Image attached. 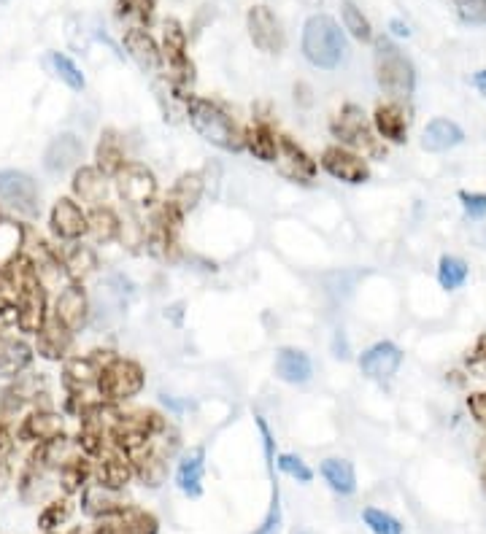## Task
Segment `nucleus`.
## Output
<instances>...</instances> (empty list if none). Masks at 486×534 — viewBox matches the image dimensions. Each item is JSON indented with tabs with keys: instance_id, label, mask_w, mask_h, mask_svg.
Instances as JSON below:
<instances>
[{
	"instance_id": "1",
	"label": "nucleus",
	"mask_w": 486,
	"mask_h": 534,
	"mask_svg": "<svg viewBox=\"0 0 486 534\" xmlns=\"http://www.w3.org/2000/svg\"><path fill=\"white\" fill-rule=\"evenodd\" d=\"M184 116L189 119L192 130L206 143L222 149V152H243V130L233 116L216 100L200 98V95H184Z\"/></svg>"
},
{
	"instance_id": "2",
	"label": "nucleus",
	"mask_w": 486,
	"mask_h": 534,
	"mask_svg": "<svg viewBox=\"0 0 486 534\" xmlns=\"http://www.w3.org/2000/svg\"><path fill=\"white\" fill-rule=\"evenodd\" d=\"M303 57L314 68L322 71H335L349 57V44L343 36L341 25L327 14H314L303 25V41H300Z\"/></svg>"
},
{
	"instance_id": "3",
	"label": "nucleus",
	"mask_w": 486,
	"mask_h": 534,
	"mask_svg": "<svg viewBox=\"0 0 486 534\" xmlns=\"http://www.w3.org/2000/svg\"><path fill=\"white\" fill-rule=\"evenodd\" d=\"M144 383V367L138 365L135 359L111 354V359H108L103 370H100L95 392H98L100 400L108 402V405H119V402L133 400V397L144 392Z\"/></svg>"
},
{
	"instance_id": "4",
	"label": "nucleus",
	"mask_w": 486,
	"mask_h": 534,
	"mask_svg": "<svg viewBox=\"0 0 486 534\" xmlns=\"http://www.w3.org/2000/svg\"><path fill=\"white\" fill-rule=\"evenodd\" d=\"M376 81L395 100L411 98L416 89V71L411 60L384 38L376 44Z\"/></svg>"
},
{
	"instance_id": "5",
	"label": "nucleus",
	"mask_w": 486,
	"mask_h": 534,
	"mask_svg": "<svg viewBox=\"0 0 486 534\" xmlns=\"http://www.w3.org/2000/svg\"><path fill=\"white\" fill-rule=\"evenodd\" d=\"M333 135L341 141V146L351 149L357 154H376L378 152V138L373 135V127H370L368 116L360 106L354 103H346V106L338 111V116L333 119Z\"/></svg>"
},
{
	"instance_id": "6",
	"label": "nucleus",
	"mask_w": 486,
	"mask_h": 534,
	"mask_svg": "<svg viewBox=\"0 0 486 534\" xmlns=\"http://www.w3.org/2000/svg\"><path fill=\"white\" fill-rule=\"evenodd\" d=\"M0 200L27 219L41 214V189L25 170H0Z\"/></svg>"
},
{
	"instance_id": "7",
	"label": "nucleus",
	"mask_w": 486,
	"mask_h": 534,
	"mask_svg": "<svg viewBox=\"0 0 486 534\" xmlns=\"http://www.w3.org/2000/svg\"><path fill=\"white\" fill-rule=\"evenodd\" d=\"M114 189L122 197V203L130 208H149L157 200V176L141 162H127L125 168L114 176Z\"/></svg>"
},
{
	"instance_id": "8",
	"label": "nucleus",
	"mask_w": 486,
	"mask_h": 534,
	"mask_svg": "<svg viewBox=\"0 0 486 534\" xmlns=\"http://www.w3.org/2000/svg\"><path fill=\"white\" fill-rule=\"evenodd\" d=\"M319 168L335 181H343V184H365L370 178L368 160L362 154L341 146V143L324 149L322 157H319Z\"/></svg>"
},
{
	"instance_id": "9",
	"label": "nucleus",
	"mask_w": 486,
	"mask_h": 534,
	"mask_svg": "<svg viewBox=\"0 0 486 534\" xmlns=\"http://www.w3.org/2000/svg\"><path fill=\"white\" fill-rule=\"evenodd\" d=\"M111 354L108 351H92L84 356H68L63 365V386L68 394H90L98 386L100 370ZM98 394V392H95Z\"/></svg>"
},
{
	"instance_id": "10",
	"label": "nucleus",
	"mask_w": 486,
	"mask_h": 534,
	"mask_svg": "<svg viewBox=\"0 0 486 534\" xmlns=\"http://www.w3.org/2000/svg\"><path fill=\"white\" fill-rule=\"evenodd\" d=\"M246 30L252 44L260 49L262 54H281L287 46V33L281 19L268 9V6H252L246 14Z\"/></svg>"
},
{
	"instance_id": "11",
	"label": "nucleus",
	"mask_w": 486,
	"mask_h": 534,
	"mask_svg": "<svg viewBox=\"0 0 486 534\" xmlns=\"http://www.w3.org/2000/svg\"><path fill=\"white\" fill-rule=\"evenodd\" d=\"M276 168L284 178L295 181V184H311L319 173V162L300 146L292 141L289 135H279V149H276Z\"/></svg>"
},
{
	"instance_id": "12",
	"label": "nucleus",
	"mask_w": 486,
	"mask_h": 534,
	"mask_svg": "<svg viewBox=\"0 0 486 534\" xmlns=\"http://www.w3.org/2000/svg\"><path fill=\"white\" fill-rule=\"evenodd\" d=\"M49 230L57 241L79 243L87 238V211L73 197H57L49 211Z\"/></svg>"
},
{
	"instance_id": "13",
	"label": "nucleus",
	"mask_w": 486,
	"mask_h": 534,
	"mask_svg": "<svg viewBox=\"0 0 486 534\" xmlns=\"http://www.w3.org/2000/svg\"><path fill=\"white\" fill-rule=\"evenodd\" d=\"M52 316L63 327H68L73 335L84 330L87 321H90V297H87L84 284H65L54 300Z\"/></svg>"
},
{
	"instance_id": "14",
	"label": "nucleus",
	"mask_w": 486,
	"mask_h": 534,
	"mask_svg": "<svg viewBox=\"0 0 486 534\" xmlns=\"http://www.w3.org/2000/svg\"><path fill=\"white\" fill-rule=\"evenodd\" d=\"M133 478L135 475L130 456L117 451L111 443H108L106 448H103V454L95 456V462H92V481L106 486V489L111 491H122Z\"/></svg>"
},
{
	"instance_id": "15",
	"label": "nucleus",
	"mask_w": 486,
	"mask_h": 534,
	"mask_svg": "<svg viewBox=\"0 0 486 534\" xmlns=\"http://www.w3.org/2000/svg\"><path fill=\"white\" fill-rule=\"evenodd\" d=\"M65 419L52 408H33L27 413L25 419L19 421L14 437L22 443H46L52 437L63 435Z\"/></svg>"
},
{
	"instance_id": "16",
	"label": "nucleus",
	"mask_w": 486,
	"mask_h": 534,
	"mask_svg": "<svg viewBox=\"0 0 486 534\" xmlns=\"http://www.w3.org/2000/svg\"><path fill=\"white\" fill-rule=\"evenodd\" d=\"M130 508L125 499L119 497V491H111L100 483L90 481L81 491V510L95 521H108V518H119Z\"/></svg>"
},
{
	"instance_id": "17",
	"label": "nucleus",
	"mask_w": 486,
	"mask_h": 534,
	"mask_svg": "<svg viewBox=\"0 0 486 534\" xmlns=\"http://www.w3.org/2000/svg\"><path fill=\"white\" fill-rule=\"evenodd\" d=\"M400 365H403V351L395 343H389V340H381L376 346H370L360 356L362 375H368L373 381H387L400 370Z\"/></svg>"
},
{
	"instance_id": "18",
	"label": "nucleus",
	"mask_w": 486,
	"mask_h": 534,
	"mask_svg": "<svg viewBox=\"0 0 486 534\" xmlns=\"http://www.w3.org/2000/svg\"><path fill=\"white\" fill-rule=\"evenodd\" d=\"M122 41H125L127 54L133 57V63L138 65L141 71H144V73H160L162 71L160 44L154 41L149 30H144L141 25L127 27L125 36H122Z\"/></svg>"
},
{
	"instance_id": "19",
	"label": "nucleus",
	"mask_w": 486,
	"mask_h": 534,
	"mask_svg": "<svg viewBox=\"0 0 486 534\" xmlns=\"http://www.w3.org/2000/svg\"><path fill=\"white\" fill-rule=\"evenodd\" d=\"M84 157V141L76 133L54 135L44 152V168L49 173H65L76 168Z\"/></svg>"
},
{
	"instance_id": "20",
	"label": "nucleus",
	"mask_w": 486,
	"mask_h": 534,
	"mask_svg": "<svg viewBox=\"0 0 486 534\" xmlns=\"http://www.w3.org/2000/svg\"><path fill=\"white\" fill-rule=\"evenodd\" d=\"M73 348V332L63 327L60 321L49 313V319L44 321V327L36 332V351L38 356H44L49 362H65Z\"/></svg>"
},
{
	"instance_id": "21",
	"label": "nucleus",
	"mask_w": 486,
	"mask_h": 534,
	"mask_svg": "<svg viewBox=\"0 0 486 534\" xmlns=\"http://www.w3.org/2000/svg\"><path fill=\"white\" fill-rule=\"evenodd\" d=\"M71 189L76 203H87L90 208H95V205L106 203L108 189H111V178L103 176L95 165H81V168H76V173H73Z\"/></svg>"
},
{
	"instance_id": "22",
	"label": "nucleus",
	"mask_w": 486,
	"mask_h": 534,
	"mask_svg": "<svg viewBox=\"0 0 486 534\" xmlns=\"http://www.w3.org/2000/svg\"><path fill=\"white\" fill-rule=\"evenodd\" d=\"M373 133L381 141L389 143H405L408 141V111H405L397 100L381 103L373 111Z\"/></svg>"
},
{
	"instance_id": "23",
	"label": "nucleus",
	"mask_w": 486,
	"mask_h": 534,
	"mask_svg": "<svg viewBox=\"0 0 486 534\" xmlns=\"http://www.w3.org/2000/svg\"><path fill=\"white\" fill-rule=\"evenodd\" d=\"M243 149L252 154L254 160L273 162L279 149V133L273 130L265 116H257L252 125L243 130Z\"/></svg>"
},
{
	"instance_id": "24",
	"label": "nucleus",
	"mask_w": 486,
	"mask_h": 534,
	"mask_svg": "<svg viewBox=\"0 0 486 534\" xmlns=\"http://www.w3.org/2000/svg\"><path fill=\"white\" fill-rule=\"evenodd\" d=\"M203 195H206V176H203L200 170H192V173H181V176L176 178V184H173L165 200H168L176 211L187 216L189 211L198 208Z\"/></svg>"
},
{
	"instance_id": "25",
	"label": "nucleus",
	"mask_w": 486,
	"mask_h": 534,
	"mask_svg": "<svg viewBox=\"0 0 486 534\" xmlns=\"http://www.w3.org/2000/svg\"><path fill=\"white\" fill-rule=\"evenodd\" d=\"M133 462V475L149 489H160L168 481V456L162 454L157 445H149L141 454L130 456Z\"/></svg>"
},
{
	"instance_id": "26",
	"label": "nucleus",
	"mask_w": 486,
	"mask_h": 534,
	"mask_svg": "<svg viewBox=\"0 0 486 534\" xmlns=\"http://www.w3.org/2000/svg\"><path fill=\"white\" fill-rule=\"evenodd\" d=\"M203 475H206V448L195 445L181 456L179 470H176V486L187 497H200L203 494Z\"/></svg>"
},
{
	"instance_id": "27",
	"label": "nucleus",
	"mask_w": 486,
	"mask_h": 534,
	"mask_svg": "<svg viewBox=\"0 0 486 534\" xmlns=\"http://www.w3.org/2000/svg\"><path fill=\"white\" fill-rule=\"evenodd\" d=\"M276 375H279V381L292 383V386H303L314 375V362L300 348H279V354H276Z\"/></svg>"
},
{
	"instance_id": "28",
	"label": "nucleus",
	"mask_w": 486,
	"mask_h": 534,
	"mask_svg": "<svg viewBox=\"0 0 486 534\" xmlns=\"http://www.w3.org/2000/svg\"><path fill=\"white\" fill-rule=\"evenodd\" d=\"M127 154H125V141L117 130H103L100 135L98 146H95V168L103 173V176L114 178L119 170L127 165Z\"/></svg>"
},
{
	"instance_id": "29",
	"label": "nucleus",
	"mask_w": 486,
	"mask_h": 534,
	"mask_svg": "<svg viewBox=\"0 0 486 534\" xmlns=\"http://www.w3.org/2000/svg\"><path fill=\"white\" fill-rule=\"evenodd\" d=\"M462 141H465V130L451 119H432L422 133V149L430 154L451 152Z\"/></svg>"
},
{
	"instance_id": "30",
	"label": "nucleus",
	"mask_w": 486,
	"mask_h": 534,
	"mask_svg": "<svg viewBox=\"0 0 486 534\" xmlns=\"http://www.w3.org/2000/svg\"><path fill=\"white\" fill-rule=\"evenodd\" d=\"M33 348L25 340L0 335V378H17L33 365Z\"/></svg>"
},
{
	"instance_id": "31",
	"label": "nucleus",
	"mask_w": 486,
	"mask_h": 534,
	"mask_svg": "<svg viewBox=\"0 0 486 534\" xmlns=\"http://www.w3.org/2000/svg\"><path fill=\"white\" fill-rule=\"evenodd\" d=\"M319 472H322L324 483L341 494V497H351L357 491V472H354V464L349 459H338V456H330L319 464Z\"/></svg>"
},
{
	"instance_id": "32",
	"label": "nucleus",
	"mask_w": 486,
	"mask_h": 534,
	"mask_svg": "<svg viewBox=\"0 0 486 534\" xmlns=\"http://www.w3.org/2000/svg\"><path fill=\"white\" fill-rule=\"evenodd\" d=\"M119 232H122V219L114 208L108 205H95L90 214H87V235L95 243H114L119 241Z\"/></svg>"
},
{
	"instance_id": "33",
	"label": "nucleus",
	"mask_w": 486,
	"mask_h": 534,
	"mask_svg": "<svg viewBox=\"0 0 486 534\" xmlns=\"http://www.w3.org/2000/svg\"><path fill=\"white\" fill-rule=\"evenodd\" d=\"M63 270L68 276V284H84L87 278L98 270V254L90 249V246H73L71 251H65Z\"/></svg>"
},
{
	"instance_id": "34",
	"label": "nucleus",
	"mask_w": 486,
	"mask_h": 534,
	"mask_svg": "<svg viewBox=\"0 0 486 534\" xmlns=\"http://www.w3.org/2000/svg\"><path fill=\"white\" fill-rule=\"evenodd\" d=\"M57 475H60V489H63L68 497H71V494H81L84 486L92 481L90 456L84 454L71 456V459L57 470Z\"/></svg>"
},
{
	"instance_id": "35",
	"label": "nucleus",
	"mask_w": 486,
	"mask_h": 534,
	"mask_svg": "<svg viewBox=\"0 0 486 534\" xmlns=\"http://www.w3.org/2000/svg\"><path fill=\"white\" fill-rule=\"evenodd\" d=\"M44 65L52 71V76L63 81L65 87H71L73 92H81V89L87 87V79H84V73L76 63H73L71 57L63 52H49L44 57Z\"/></svg>"
},
{
	"instance_id": "36",
	"label": "nucleus",
	"mask_w": 486,
	"mask_h": 534,
	"mask_svg": "<svg viewBox=\"0 0 486 534\" xmlns=\"http://www.w3.org/2000/svg\"><path fill=\"white\" fill-rule=\"evenodd\" d=\"M470 276L468 262L462 257H454V254H446L438 262V284L446 289V292H454V289H462L465 281Z\"/></svg>"
},
{
	"instance_id": "37",
	"label": "nucleus",
	"mask_w": 486,
	"mask_h": 534,
	"mask_svg": "<svg viewBox=\"0 0 486 534\" xmlns=\"http://www.w3.org/2000/svg\"><path fill=\"white\" fill-rule=\"evenodd\" d=\"M341 19L343 30H349V36H354L357 41H362V44H370V41H373L370 19L362 14V9L354 0H341Z\"/></svg>"
},
{
	"instance_id": "38",
	"label": "nucleus",
	"mask_w": 486,
	"mask_h": 534,
	"mask_svg": "<svg viewBox=\"0 0 486 534\" xmlns=\"http://www.w3.org/2000/svg\"><path fill=\"white\" fill-rule=\"evenodd\" d=\"M71 513V499H52V502L44 505V510L38 513V529H41V532H57L60 526L68 524Z\"/></svg>"
},
{
	"instance_id": "39",
	"label": "nucleus",
	"mask_w": 486,
	"mask_h": 534,
	"mask_svg": "<svg viewBox=\"0 0 486 534\" xmlns=\"http://www.w3.org/2000/svg\"><path fill=\"white\" fill-rule=\"evenodd\" d=\"M362 521L373 534H403V524L397 521L392 513L378 508H365L362 510Z\"/></svg>"
},
{
	"instance_id": "40",
	"label": "nucleus",
	"mask_w": 486,
	"mask_h": 534,
	"mask_svg": "<svg viewBox=\"0 0 486 534\" xmlns=\"http://www.w3.org/2000/svg\"><path fill=\"white\" fill-rule=\"evenodd\" d=\"M276 464H279V470L289 478H295L297 483H311L314 481V470L308 467L300 456L295 454H279L276 456Z\"/></svg>"
},
{
	"instance_id": "41",
	"label": "nucleus",
	"mask_w": 486,
	"mask_h": 534,
	"mask_svg": "<svg viewBox=\"0 0 486 534\" xmlns=\"http://www.w3.org/2000/svg\"><path fill=\"white\" fill-rule=\"evenodd\" d=\"M252 534H281V497L279 486H273V502H270L268 516L262 518V524Z\"/></svg>"
},
{
	"instance_id": "42",
	"label": "nucleus",
	"mask_w": 486,
	"mask_h": 534,
	"mask_svg": "<svg viewBox=\"0 0 486 534\" xmlns=\"http://www.w3.org/2000/svg\"><path fill=\"white\" fill-rule=\"evenodd\" d=\"M157 0H119V17H138L141 22H149L154 14Z\"/></svg>"
},
{
	"instance_id": "43",
	"label": "nucleus",
	"mask_w": 486,
	"mask_h": 534,
	"mask_svg": "<svg viewBox=\"0 0 486 534\" xmlns=\"http://www.w3.org/2000/svg\"><path fill=\"white\" fill-rule=\"evenodd\" d=\"M459 203L465 208L468 219H484L486 216V192H459Z\"/></svg>"
},
{
	"instance_id": "44",
	"label": "nucleus",
	"mask_w": 486,
	"mask_h": 534,
	"mask_svg": "<svg viewBox=\"0 0 486 534\" xmlns=\"http://www.w3.org/2000/svg\"><path fill=\"white\" fill-rule=\"evenodd\" d=\"M454 6L465 22H473V25L486 22V0H454Z\"/></svg>"
},
{
	"instance_id": "45",
	"label": "nucleus",
	"mask_w": 486,
	"mask_h": 534,
	"mask_svg": "<svg viewBox=\"0 0 486 534\" xmlns=\"http://www.w3.org/2000/svg\"><path fill=\"white\" fill-rule=\"evenodd\" d=\"M14 327H17V303L6 294H0V332L6 335Z\"/></svg>"
},
{
	"instance_id": "46",
	"label": "nucleus",
	"mask_w": 486,
	"mask_h": 534,
	"mask_svg": "<svg viewBox=\"0 0 486 534\" xmlns=\"http://www.w3.org/2000/svg\"><path fill=\"white\" fill-rule=\"evenodd\" d=\"M254 421H257V429H260L262 435V445H265V462H268V470H273V464H276V440H273V432H270V427L265 424V419L262 416H254Z\"/></svg>"
},
{
	"instance_id": "47",
	"label": "nucleus",
	"mask_w": 486,
	"mask_h": 534,
	"mask_svg": "<svg viewBox=\"0 0 486 534\" xmlns=\"http://www.w3.org/2000/svg\"><path fill=\"white\" fill-rule=\"evenodd\" d=\"M468 408L470 413H473V419H476L481 427H486V394H470Z\"/></svg>"
},
{
	"instance_id": "48",
	"label": "nucleus",
	"mask_w": 486,
	"mask_h": 534,
	"mask_svg": "<svg viewBox=\"0 0 486 534\" xmlns=\"http://www.w3.org/2000/svg\"><path fill=\"white\" fill-rule=\"evenodd\" d=\"M389 30H392V33H395L397 38H408V36H411V27L405 25L403 19H392V22H389Z\"/></svg>"
},
{
	"instance_id": "49",
	"label": "nucleus",
	"mask_w": 486,
	"mask_h": 534,
	"mask_svg": "<svg viewBox=\"0 0 486 534\" xmlns=\"http://www.w3.org/2000/svg\"><path fill=\"white\" fill-rule=\"evenodd\" d=\"M473 87H476L481 95H486V68L484 71L473 73Z\"/></svg>"
},
{
	"instance_id": "50",
	"label": "nucleus",
	"mask_w": 486,
	"mask_h": 534,
	"mask_svg": "<svg viewBox=\"0 0 486 534\" xmlns=\"http://www.w3.org/2000/svg\"><path fill=\"white\" fill-rule=\"evenodd\" d=\"M6 270H3V267H0V294H3V289H6Z\"/></svg>"
},
{
	"instance_id": "51",
	"label": "nucleus",
	"mask_w": 486,
	"mask_h": 534,
	"mask_svg": "<svg viewBox=\"0 0 486 534\" xmlns=\"http://www.w3.org/2000/svg\"><path fill=\"white\" fill-rule=\"evenodd\" d=\"M308 6H319V3H322V0H306Z\"/></svg>"
},
{
	"instance_id": "52",
	"label": "nucleus",
	"mask_w": 486,
	"mask_h": 534,
	"mask_svg": "<svg viewBox=\"0 0 486 534\" xmlns=\"http://www.w3.org/2000/svg\"><path fill=\"white\" fill-rule=\"evenodd\" d=\"M44 534H57V532H44Z\"/></svg>"
},
{
	"instance_id": "53",
	"label": "nucleus",
	"mask_w": 486,
	"mask_h": 534,
	"mask_svg": "<svg viewBox=\"0 0 486 534\" xmlns=\"http://www.w3.org/2000/svg\"><path fill=\"white\" fill-rule=\"evenodd\" d=\"M0 3H6V0H0Z\"/></svg>"
}]
</instances>
